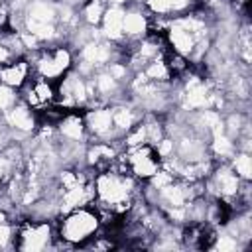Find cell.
Wrapping results in <instances>:
<instances>
[{
	"mask_svg": "<svg viewBox=\"0 0 252 252\" xmlns=\"http://www.w3.org/2000/svg\"><path fill=\"white\" fill-rule=\"evenodd\" d=\"M93 185L94 205L110 209L120 217H124L130 211L134 199L142 193V181H138L126 171H118L112 167L94 173Z\"/></svg>",
	"mask_w": 252,
	"mask_h": 252,
	"instance_id": "1",
	"label": "cell"
},
{
	"mask_svg": "<svg viewBox=\"0 0 252 252\" xmlns=\"http://www.w3.org/2000/svg\"><path fill=\"white\" fill-rule=\"evenodd\" d=\"M98 228L100 219L94 205L77 207L55 217V232L65 248H81Z\"/></svg>",
	"mask_w": 252,
	"mask_h": 252,
	"instance_id": "2",
	"label": "cell"
},
{
	"mask_svg": "<svg viewBox=\"0 0 252 252\" xmlns=\"http://www.w3.org/2000/svg\"><path fill=\"white\" fill-rule=\"evenodd\" d=\"M32 65V73L35 77L57 83L63 75H67L75 65V51L69 43H49L41 45L37 51L26 55Z\"/></svg>",
	"mask_w": 252,
	"mask_h": 252,
	"instance_id": "3",
	"label": "cell"
},
{
	"mask_svg": "<svg viewBox=\"0 0 252 252\" xmlns=\"http://www.w3.org/2000/svg\"><path fill=\"white\" fill-rule=\"evenodd\" d=\"M16 222V250L22 252H43L51 250L57 238L55 219H35L30 215H20L14 219Z\"/></svg>",
	"mask_w": 252,
	"mask_h": 252,
	"instance_id": "4",
	"label": "cell"
},
{
	"mask_svg": "<svg viewBox=\"0 0 252 252\" xmlns=\"http://www.w3.org/2000/svg\"><path fill=\"white\" fill-rule=\"evenodd\" d=\"M114 59H124L118 43H110L104 37H94L85 45H81L79 49H75L73 69H77L85 77H91L94 71L104 69Z\"/></svg>",
	"mask_w": 252,
	"mask_h": 252,
	"instance_id": "5",
	"label": "cell"
},
{
	"mask_svg": "<svg viewBox=\"0 0 252 252\" xmlns=\"http://www.w3.org/2000/svg\"><path fill=\"white\" fill-rule=\"evenodd\" d=\"M57 104L65 110H83L91 104L89 77L81 75L77 69H71L57 83Z\"/></svg>",
	"mask_w": 252,
	"mask_h": 252,
	"instance_id": "6",
	"label": "cell"
},
{
	"mask_svg": "<svg viewBox=\"0 0 252 252\" xmlns=\"http://www.w3.org/2000/svg\"><path fill=\"white\" fill-rule=\"evenodd\" d=\"M83 118H85L89 142H116V140H120V136L114 128V122H112L110 104L87 106V108H83Z\"/></svg>",
	"mask_w": 252,
	"mask_h": 252,
	"instance_id": "7",
	"label": "cell"
},
{
	"mask_svg": "<svg viewBox=\"0 0 252 252\" xmlns=\"http://www.w3.org/2000/svg\"><path fill=\"white\" fill-rule=\"evenodd\" d=\"M124 159H126L128 173L142 183H146L161 167V158L158 156L156 148L150 144H142V146L124 150Z\"/></svg>",
	"mask_w": 252,
	"mask_h": 252,
	"instance_id": "8",
	"label": "cell"
},
{
	"mask_svg": "<svg viewBox=\"0 0 252 252\" xmlns=\"http://www.w3.org/2000/svg\"><path fill=\"white\" fill-rule=\"evenodd\" d=\"M0 122L6 126L10 140H16V138L26 140V138H30V136L35 134L37 124H39V118H37V114L26 102L18 100L10 110H6L0 116Z\"/></svg>",
	"mask_w": 252,
	"mask_h": 252,
	"instance_id": "9",
	"label": "cell"
},
{
	"mask_svg": "<svg viewBox=\"0 0 252 252\" xmlns=\"http://www.w3.org/2000/svg\"><path fill=\"white\" fill-rule=\"evenodd\" d=\"M20 94V100L26 102L35 114L43 112L45 108H49L51 104L57 102V87L53 81H47V79H41V77H35L32 75L30 81L18 91Z\"/></svg>",
	"mask_w": 252,
	"mask_h": 252,
	"instance_id": "10",
	"label": "cell"
},
{
	"mask_svg": "<svg viewBox=\"0 0 252 252\" xmlns=\"http://www.w3.org/2000/svg\"><path fill=\"white\" fill-rule=\"evenodd\" d=\"M122 150V142H89L85 148V167L93 169L94 173L112 167L114 159Z\"/></svg>",
	"mask_w": 252,
	"mask_h": 252,
	"instance_id": "11",
	"label": "cell"
},
{
	"mask_svg": "<svg viewBox=\"0 0 252 252\" xmlns=\"http://www.w3.org/2000/svg\"><path fill=\"white\" fill-rule=\"evenodd\" d=\"M150 12L144 4L130 2L124 8V20H122V32L124 41H138L150 33ZM122 41V43H124Z\"/></svg>",
	"mask_w": 252,
	"mask_h": 252,
	"instance_id": "12",
	"label": "cell"
},
{
	"mask_svg": "<svg viewBox=\"0 0 252 252\" xmlns=\"http://www.w3.org/2000/svg\"><path fill=\"white\" fill-rule=\"evenodd\" d=\"M57 142L63 144H89L83 110H67L55 124Z\"/></svg>",
	"mask_w": 252,
	"mask_h": 252,
	"instance_id": "13",
	"label": "cell"
},
{
	"mask_svg": "<svg viewBox=\"0 0 252 252\" xmlns=\"http://www.w3.org/2000/svg\"><path fill=\"white\" fill-rule=\"evenodd\" d=\"M32 75H33L32 65L26 55L14 57V59L6 61L4 65H0V83L10 89H16V91H20L30 81Z\"/></svg>",
	"mask_w": 252,
	"mask_h": 252,
	"instance_id": "14",
	"label": "cell"
},
{
	"mask_svg": "<svg viewBox=\"0 0 252 252\" xmlns=\"http://www.w3.org/2000/svg\"><path fill=\"white\" fill-rule=\"evenodd\" d=\"M110 112H112V122H114V128L118 132V136L122 138L130 128H134L142 116H144V110L138 108L130 98L128 100H122V102H114L110 104Z\"/></svg>",
	"mask_w": 252,
	"mask_h": 252,
	"instance_id": "15",
	"label": "cell"
},
{
	"mask_svg": "<svg viewBox=\"0 0 252 252\" xmlns=\"http://www.w3.org/2000/svg\"><path fill=\"white\" fill-rule=\"evenodd\" d=\"M124 8L126 6H112L108 4L102 22L98 26L100 35L110 41V43H122L124 41V32H122V20H124Z\"/></svg>",
	"mask_w": 252,
	"mask_h": 252,
	"instance_id": "16",
	"label": "cell"
},
{
	"mask_svg": "<svg viewBox=\"0 0 252 252\" xmlns=\"http://www.w3.org/2000/svg\"><path fill=\"white\" fill-rule=\"evenodd\" d=\"M146 10L152 16L175 18L197 6V0H144Z\"/></svg>",
	"mask_w": 252,
	"mask_h": 252,
	"instance_id": "17",
	"label": "cell"
},
{
	"mask_svg": "<svg viewBox=\"0 0 252 252\" xmlns=\"http://www.w3.org/2000/svg\"><path fill=\"white\" fill-rule=\"evenodd\" d=\"M106 8H108V0H85L77 10L81 24L91 26V28H98Z\"/></svg>",
	"mask_w": 252,
	"mask_h": 252,
	"instance_id": "18",
	"label": "cell"
},
{
	"mask_svg": "<svg viewBox=\"0 0 252 252\" xmlns=\"http://www.w3.org/2000/svg\"><path fill=\"white\" fill-rule=\"evenodd\" d=\"M228 165L232 167V171H234L242 181H252V156H250V152H240V150H236V152L228 158Z\"/></svg>",
	"mask_w": 252,
	"mask_h": 252,
	"instance_id": "19",
	"label": "cell"
},
{
	"mask_svg": "<svg viewBox=\"0 0 252 252\" xmlns=\"http://www.w3.org/2000/svg\"><path fill=\"white\" fill-rule=\"evenodd\" d=\"M142 73H144L150 81L159 83V85H165V83H171V81H173L171 75H169V71H167V65H165L163 57H161V59H154V61H150V63L142 69Z\"/></svg>",
	"mask_w": 252,
	"mask_h": 252,
	"instance_id": "20",
	"label": "cell"
},
{
	"mask_svg": "<svg viewBox=\"0 0 252 252\" xmlns=\"http://www.w3.org/2000/svg\"><path fill=\"white\" fill-rule=\"evenodd\" d=\"M0 250H16V222L14 220L0 224Z\"/></svg>",
	"mask_w": 252,
	"mask_h": 252,
	"instance_id": "21",
	"label": "cell"
},
{
	"mask_svg": "<svg viewBox=\"0 0 252 252\" xmlns=\"http://www.w3.org/2000/svg\"><path fill=\"white\" fill-rule=\"evenodd\" d=\"M18 100H20L18 91H16V89H10V87H6V85L0 83V116H2L6 110H10Z\"/></svg>",
	"mask_w": 252,
	"mask_h": 252,
	"instance_id": "22",
	"label": "cell"
},
{
	"mask_svg": "<svg viewBox=\"0 0 252 252\" xmlns=\"http://www.w3.org/2000/svg\"><path fill=\"white\" fill-rule=\"evenodd\" d=\"M8 140H10V138H8V130H6V126L0 122V146H2V144H6Z\"/></svg>",
	"mask_w": 252,
	"mask_h": 252,
	"instance_id": "23",
	"label": "cell"
},
{
	"mask_svg": "<svg viewBox=\"0 0 252 252\" xmlns=\"http://www.w3.org/2000/svg\"><path fill=\"white\" fill-rule=\"evenodd\" d=\"M8 220H12V215L6 209H0V224L2 222H8Z\"/></svg>",
	"mask_w": 252,
	"mask_h": 252,
	"instance_id": "24",
	"label": "cell"
},
{
	"mask_svg": "<svg viewBox=\"0 0 252 252\" xmlns=\"http://www.w3.org/2000/svg\"><path fill=\"white\" fill-rule=\"evenodd\" d=\"M57 2H63V4H67V6H73V8H77V10H79V6H81L85 0H57Z\"/></svg>",
	"mask_w": 252,
	"mask_h": 252,
	"instance_id": "25",
	"label": "cell"
},
{
	"mask_svg": "<svg viewBox=\"0 0 252 252\" xmlns=\"http://www.w3.org/2000/svg\"><path fill=\"white\" fill-rule=\"evenodd\" d=\"M108 4H112V6H128L130 0H108Z\"/></svg>",
	"mask_w": 252,
	"mask_h": 252,
	"instance_id": "26",
	"label": "cell"
},
{
	"mask_svg": "<svg viewBox=\"0 0 252 252\" xmlns=\"http://www.w3.org/2000/svg\"><path fill=\"white\" fill-rule=\"evenodd\" d=\"M2 4H4V0H0V6H2Z\"/></svg>",
	"mask_w": 252,
	"mask_h": 252,
	"instance_id": "27",
	"label": "cell"
}]
</instances>
